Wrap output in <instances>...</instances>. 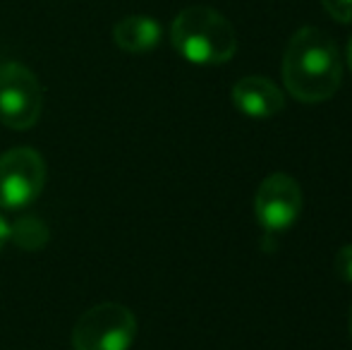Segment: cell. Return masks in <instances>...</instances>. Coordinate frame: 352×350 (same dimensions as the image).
Returning <instances> with one entry per match:
<instances>
[{
	"label": "cell",
	"instance_id": "3",
	"mask_svg": "<svg viewBox=\"0 0 352 350\" xmlns=\"http://www.w3.org/2000/svg\"><path fill=\"white\" fill-rule=\"evenodd\" d=\"M137 338V319L120 303L89 307L72 329V350H130Z\"/></svg>",
	"mask_w": 352,
	"mask_h": 350
},
{
	"label": "cell",
	"instance_id": "8",
	"mask_svg": "<svg viewBox=\"0 0 352 350\" xmlns=\"http://www.w3.org/2000/svg\"><path fill=\"white\" fill-rule=\"evenodd\" d=\"M161 24L146 14H127L113 27V41L120 51L142 56L161 43Z\"/></svg>",
	"mask_w": 352,
	"mask_h": 350
},
{
	"label": "cell",
	"instance_id": "12",
	"mask_svg": "<svg viewBox=\"0 0 352 350\" xmlns=\"http://www.w3.org/2000/svg\"><path fill=\"white\" fill-rule=\"evenodd\" d=\"M5 245H8V223L0 219V252H3Z\"/></svg>",
	"mask_w": 352,
	"mask_h": 350
},
{
	"label": "cell",
	"instance_id": "13",
	"mask_svg": "<svg viewBox=\"0 0 352 350\" xmlns=\"http://www.w3.org/2000/svg\"><path fill=\"white\" fill-rule=\"evenodd\" d=\"M348 331H350V338H352V305H350V317H348Z\"/></svg>",
	"mask_w": 352,
	"mask_h": 350
},
{
	"label": "cell",
	"instance_id": "10",
	"mask_svg": "<svg viewBox=\"0 0 352 350\" xmlns=\"http://www.w3.org/2000/svg\"><path fill=\"white\" fill-rule=\"evenodd\" d=\"M321 5H324V10L336 22H352V0H321Z\"/></svg>",
	"mask_w": 352,
	"mask_h": 350
},
{
	"label": "cell",
	"instance_id": "11",
	"mask_svg": "<svg viewBox=\"0 0 352 350\" xmlns=\"http://www.w3.org/2000/svg\"><path fill=\"white\" fill-rule=\"evenodd\" d=\"M336 274L345 283H352V245H345V248L338 250V254H336Z\"/></svg>",
	"mask_w": 352,
	"mask_h": 350
},
{
	"label": "cell",
	"instance_id": "2",
	"mask_svg": "<svg viewBox=\"0 0 352 350\" xmlns=\"http://www.w3.org/2000/svg\"><path fill=\"white\" fill-rule=\"evenodd\" d=\"M173 48L195 65H223L237 51V34L218 10L185 8L170 27Z\"/></svg>",
	"mask_w": 352,
	"mask_h": 350
},
{
	"label": "cell",
	"instance_id": "6",
	"mask_svg": "<svg viewBox=\"0 0 352 350\" xmlns=\"http://www.w3.org/2000/svg\"><path fill=\"white\" fill-rule=\"evenodd\" d=\"M302 211V187L285 173L269 175L256 190L254 214L269 235L290 228Z\"/></svg>",
	"mask_w": 352,
	"mask_h": 350
},
{
	"label": "cell",
	"instance_id": "4",
	"mask_svg": "<svg viewBox=\"0 0 352 350\" xmlns=\"http://www.w3.org/2000/svg\"><path fill=\"white\" fill-rule=\"evenodd\" d=\"M43 113V87L22 63L0 65V122L10 130H32Z\"/></svg>",
	"mask_w": 352,
	"mask_h": 350
},
{
	"label": "cell",
	"instance_id": "1",
	"mask_svg": "<svg viewBox=\"0 0 352 350\" xmlns=\"http://www.w3.org/2000/svg\"><path fill=\"white\" fill-rule=\"evenodd\" d=\"M343 65L336 41L316 27L295 32L283 56V82L302 103L329 101L340 87Z\"/></svg>",
	"mask_w": 352,
	"mask_h": 350
},
{
	"label": "cell",
	"instance_id": "14",
	"mask_svg": "<svg viewBox=\"0 0 352 350\" xmlns=\"http://www.w3.org/2000/svg\"><path fill=\"white\" fill-rule=\"evenodd\" d=\"M348 63H350V70H352V39H350V46H348Z\"/></svg>",
	"mask_w": 352,
	"mask_h": 350
},
{
	"label": "cell",
	"instance_id": "5",
	"mask_svg": "<svg viewBox=\"0 0 352 350\" xmlns=\"http://www.w3.org/2000/svg\"><path fill=\"white\" fill-rule=\"evenodd\" d=\"M46 185V164L36 149L14 146L0 154V206L22 209L41 195Z\"/></svg>",
	"mask_w": 352,
	"mask_h": 350
},
{
	"label": "cell",
	"instance_id": "7",
	"mask_svg": "<svg viewBox=\"0 0 352 350\" xmlns=\"http://www.w3.org/2000/svg\"><path fill=\"white\" fill-rule=\"evenodd\" d=\"M232 103L250 118H271L285 108L283 91L266 77H242L232 87Z\"/></svg>",
	"mask_w": 352,
	"mask_h": 350
},
{
	"label": "cell",
	"instance_id": "9",
	"mask_svg": "<svg viewBox=\"0 0 352 350\" xmlns=\"http://www.w3.org/2000/svg\"><path fill=\"white\" fill-rule=\"evenodd\" d=\"M51 240V228L38 216H19L14 223H8V243L24 252H38Z\"/></svg>",
	"mask_w": 352,
	"mask_h": 350
}]
</instances>
